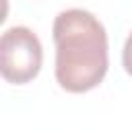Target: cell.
<instances>
[{
  "label": "cell",
  "mask_w": 132,
  "mask_h": 132,
  "mask_svg": "<svg viewBox=\"0 0 132 132\" xmlns=\"http://www.w3.org/2000/svg\"><path fill=\"white\" fill-rule=\"evenodd\" d=\"M56 80L64 91L95 89L107 72V33L101 21L85 8L62 10L54 21Z\"/></svg>",
  "instance_id": "cell-1"
},
{
  "label": "cell",
  "mask_w": 132,
  "mask_h": 132,
  "mask_svg": "<svg viewBox=\"0 0 132 132\" xmlns=\"http://www.w3.org/2000/svg\"><path fill=\"white\" fill-rule=\"evenodd\" d=\"M41 62V41L29 27H10L0 35V76L4 80L25 85L37 76Z\"/></svg>",
  "instance_id": "cell-2"
},
{
  "label": "cell",
  "mask_w": 132,
  "mask_h": 132,
  "mask_svg": "<svg viewBox=\"0 0 132 132\" xmlns=\"http://www.w3.org/2000/svg\"><path fill=\"white\" fill-rule=\"evenodd\" d=\"M122 64L126 68V72L132 76V33L128 35L126 43H124V50H122Z\"/></svg>",
  "instance_id": "cell-3"
},
{
  "label": "cell",
  "mask_w": 132,
  "mask_h": 132,
  "mask_svg": "<svg viewBox=\"0 0 132 132\" xmlns=\"http://www.w3.org/2000/svg\"><path fill=\"white\" fill-rule=\"evenodd\" d=\"M8 16V0H0V25L6 21Z\"/></svg>",
  "instance_id": "cell-4"
}]
</instances>
